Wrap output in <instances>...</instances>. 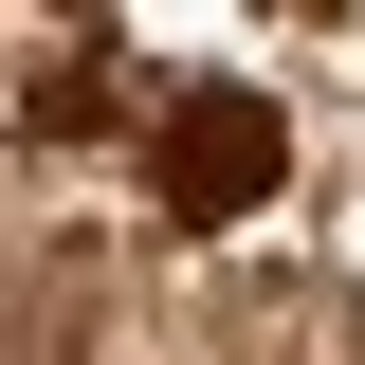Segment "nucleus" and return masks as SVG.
Returning <instances> with one entry per match:
<instances>
[{"mask_svg": "<svg viewBox=\"0 0 365 365\" xmlns=\"http://www.w3.org/2000/svg\"><path fill=\"white\" fill-rule=\"evenodd\" d=\"M110 182H128V220L182 237V256H220V237L292 220V110L237 73H165V91H110Z\"/></svg>", "mask_w": 365, "mask_h": 365, "instance_id": "obj_1", "label": "nucleus"}]
</instances>
